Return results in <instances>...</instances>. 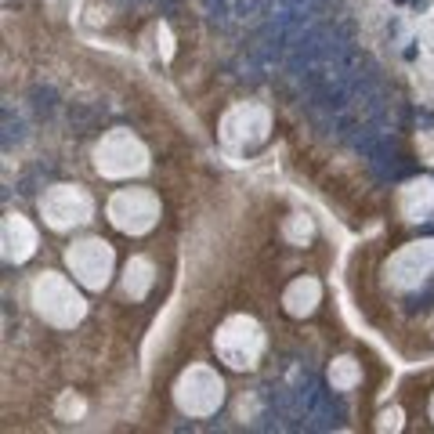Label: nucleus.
I'll return each mask as SVG.
<instances>
[{"instance_id":"1","label":"nucleus","mask_w":434,"mask_h":434,"mask_svg":"<svg viewBox=\"0 0 434 434\" xmlns=\"http://www.w3.org/2000/svg\"><path fill=\"white\" fill-rule=\"evenodd\" d=\"M33 300H36V312L44 318H51L58 326H69L84 315V300L80 293H76L72 286H66L58 278V272H44V278H36L33 286Z\"/></svg>"},{"instance_id":"2","label":"nucleus","mask_w":434,"mask_h":434,"mask_svg":"<svg viewBox=\"0 0 434 434\" xmlns=\"http://www.w3.org/2000/svg\"><path fill=\"white\" fill-rule=\"evenodd\" d=\"M260 348H264V336H260L254 318H232L217 333V351L232 369H254Z\"/></svg>"},{"instance_id":"3","label":"nucleus","mask_w":434,"mask_h":434,"mask_svg":"<svg viewBox=\"0 0 434 434\" xmlns=\"http://www.w3.org/2000/svg\"><path fill=\"white\" fill-rule=\"evenodd\" d=\"M40 210H44L51 228L84 224L90 217V196L80 188V184H54L48 196H40Z\"/></svg>"},{"instance_id":"4","label":"nucleus","mask_w":434,"mask_h":434,"mask_svg":"<svg viewBox=\"0 0 434 434\" xmlns=\"http://www.w3.org/2000/svg\"><path fill=\"white\" fill-rule=\"evenodd\" d=\"M66 260H69L72 275H80L84 282L94 286V290H102L108 282V275H112V250H108L105 239H80V242H72L66 250Z\"/></svg>"},{"instance_id":"5","label":"nucleus","mask_w":434,"mask_h":434,"mask_svg":"<svg viewBox=\"0 0 434 434\" xmlns=\"http://www.w3.org/2000/svg\"><path fill=\"white\" fill-rule=\"evenodd\" d=\"M94 160H98V170L102 174H138V170H145V148L134 142L127 130H116L108 134L105 142L94 148Z\"/></svg>"},{"instance_id":"6","label":"nucleus","mask_w":434,"mask_h":434,"mask_svg":"<svg viewBox=\"0 0 434 434\" xmlns=\"http://www.w3.org/2000/svg\"><path fill=\"white\" fill-rule=\"evenodd\" d=\"M108 214L123 232H145L156 221V199H152L148 188H123L112 196Z\"/></svg>"},{"instance_id":"7","label":"nucleus","mask_w":434,"mask_h":434,"mask_svg":"<svg viewBox=\"0 0 434 434\" xmlns=\"http://www.w3.org/2000/svg\"><path fill=\"white\" fill-rule=\"evenodd\" d=\"M33 246H36V236L22 221V214H8V221H4V257L18 264V260H26L33 254Z\"/></svg>"},{"instance_id":"8","label":"nucleus","mask_w":434,"mask_h":434,"mask_svg":"<svg viewBox=\"0 0 434 434\" xmlns=\"http://www.w3.org/2000/svg\"><path fill=\"white\" fill-rule=\"evenodd\" d=\"M318 300V282L315 278H300V282H293V290L286 293V312L290 315H308Z\"/></svg>"},{"instance_id":"9","label":"nucleus","mask_w":434,"mask_h":434,"mask_svg":"<svg viewBox=\"0 0 434 434\" xmlns=\"http://www.w3.org/2000/svg\"><path fill=\"white\" fill-rule=\"evenodd\" d=\"M330 376H333V387L336 391H348V387L358 380V369H354V358H336L333 369H330Z\"/></svg>"},{"instance_id":"10","label":"nucleus","mask_w":434,"mask_h":434,"mask_svg":"<svg viewBox=\"0 0 434 434\" xmlns=\"http://www.w3.org/2000/svg\"><path fill=\"white\" fill-rule=\"evenodd\" d=\"M33 105H36V112H51L54 90H51V87H36V90H33Z\"/></svg>"},{"instance_id":"11","label":"nucleus","mask_w":434,"mask_h":434,"mask_svg":"<svg viewBox=\"0 0 434 434\" xmlns=\"http://www.w3.org/2000/svg\"><path fill=\"white\" fill-rule=\"evenodd\" d=\"M430 412H434V406H430Z\"/></svg>"}]
</instances>
